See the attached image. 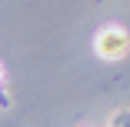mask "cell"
I'll return each mask as SVG.
<instances>
[{
	"instance_id": "cell-1",
	"label": "cell",
	"mask_w": 130,
	"mask_h": 127,
	"mask_svg": "<svg viewBox=\"0 0 130 127\" xmlns=\"http://www.w3.org/2000/svg\"><path fill=\"white\" fill-rule=\"evenodd\" d=\"M93 47H97V54H100L103 60H120L127 50H130V37H127L123 27H103V30L97 34Z\"/></svg>"
},
{
	"instance_id": "cell-2",
	"label": "cell",
	"mask_w": 130,
	"mask_h": 127,
	"mask_svg": "<svg viewBox=\"0 0 130 127\" xmlns=\"http://www.w3.org/2000/svg\"><path fill=\"white\" fill-rule=\"evenodd\" d=\"M110 127H130V110H120L110 117Z\"/></svg>"
}]
</instances>
